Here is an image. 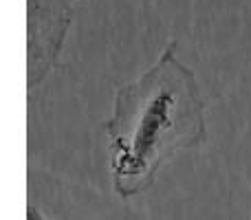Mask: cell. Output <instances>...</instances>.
I'll return each mask as SVG.
<instances>
[{
  "label": "cell",
  "mask_w": 251,
  "mask_h": 220,
  "mask_svg": "<svg viewBox=\"0 0 251 220\" xmlns=\"http://www.w3.org/2000/svg\"><path fill=\"white\" fill-rule=\"evenodd\" d=\"M77 0H26V88L29 95L57 66Z\"/></svg>",
  "instance_id": "cell-2"
},
{
  "label": "cell",
  "mask_w": 251,
  "mask_h": 220,
  "mask_svg": "<svg viewBox=\"0 0 251 220\" xmlns=\"http://www.w3.org/2000/svg\"><path fill=\"white\" fill-rule=\"evenodd\" d=\"M174 49L170 42L141 77L115 93L106 137L113 185L122 198L148 192L170 156L207 137L199 82Z\"/></svg>",
  "instance_id": "cell-1"
}]
</instances>
